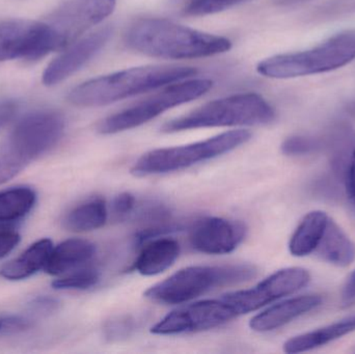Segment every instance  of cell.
Listing matches in <instances>:
<instances>
[{"label": "cell", "instance_id": "1", "mask_svg": "<svg viewBox=\"0 0 355 354\" xmlns=\"http://www.w3.org/2000/svg\"><path fill=\"white\" fill-rule=\"evenodd\" d=\"M126 43L141 53L172 60L207 57L232 48L227 37L202 33L164 19L137 21L127 31Z\"/></svg>", "mask_w": 355, "mask_h": 354}, {"label": "cell", "instance_id": "9", "mask_svg": "<svg viewBox=\"0 0 355 354\" xmlns=\"http://www.w3.org/2000/svg\"><path fill=\"white\" fill-rule=\"evenodd\" d=\"M60 49V39L47 22L28 19L0 21V62L37 60Z\"/></svg>", "mask_w": 355, "mask_h": 354}, {"label": "cell", "instance_id": "29", "mask_svg": "<svg viewBox=\"0 0 355 354\" xmlns=\"http://www.w3.org/2000/svg\"><path fill=\"white\" fill-rule=\"evenodd\" d=\"M17 112V105L12 101L0 102V129L3 128Z\"/></svg>", "mask_w": 355, "mask_h": 354}, {"label": "cell", "instance_id": "32", "mask_svg": "<svg viewBox=\"0 0 355 354\" xmlns=\"http://www.w3.org/2000/svg\"><path fill=\"white\" fill-rule=\"evenodd\" d=\"M275 1L277 2V3L288 6V4L298 3V2L306 1V0H275Z\"/></svg>", "mask_w": 355, "mask_h": 354}, {"label": "cell", "instance_id": "20", "mask_svg": "<svg viewBox=\"0 0 355 354\" xmlns=\"http://www.w3.org/2000/svg\"><path fill=\"white\" fill-rule=\"evenodd\" d=\"M329 220V215L319 210L306 214L290 239V253L295 257L314 254L324 234Z\"/></svg>", "mask_w": 355, "mask_h": 354}, {"label": "cell", "instance_id": "15", "mask_svg": "<svg viewBox=\"0 0 355 354\" xmlns=\"http://www.w3.org/2000/svg\"><path fill=\"white\" fill-rule=\"evenodd\" d=\"M96 254V247L85 239H68L52 249L44 270L50 276H62L83 267Z\"/></svg>", "mask_w": 355, "mask_h": 354}, {"label": "cell", "instance_id": "10", "mask_svg": "<svg viewBox=\"0 0 355 354\" xmlns=\"http://www.w3.org/2000/svg\"><path fill=\"white\" fill-rule=\"evenodd\" d=\"M116 4V0H68L53 12L47 23L55 31L62 49L107 18Z\"/></svg>", "mask_w": 355, "mask_h": 354}, {"label": "cell", "instance_id": "11", "mask_svg": "<svg viewBox=\"0 0 355 354\" xmlns=\"http://www.w3.org/2000/svg\"><path fill=\"white\" fill-rule=\"evenodd\" d=\"M110 27H102L69 46L66 51L54 58L43 73V83L48 87L58 85L80 70L112 37Z\"/></svg>", "mask_w": 355, "mask_h": 354}, {"label": "cell", "instance_id": "7", "mask_svg": "<svg viewBox=\"0 0 355 354\" xmlns=\"http://www.w3.org/2000/svg\"><path fill=\"white\" fill-rule=\"evenodd\" d=\"M212 85V81L209 79H191L173 83L159 93L154 94L131 107L104 118L98 124V132L114 134L137 128L171 108L202 97Z\"/></svg>", "mask_w": 355, "mask_h": 354}, {"label": "cell", "instance_id": "4", "mask_svg": "<svg viewBox=\"0 0 355 354\" xmlns=\"http://www.w3.org/2000/svg\"><path fill=\"white\" fill-rule=\"evenodd\" d=\"M256 268L246 264L190 266L146 291L150 301L164 305H181L206 294L213 289L250 281Z\"/></svg>", "mask_w": 355, "mask_h": 354}, {"label": "cell", "instance_id": "24", "mask_svg": "<svg viewBox=\"0 0 355 354\" xmlns=\"http://www.w3.org/2000/svg\"><path fill=\"white\" fill-rule=\"evenodd\" d=\"M248 1L250 0H189L184 8V12L187 16H207Z\"/></svg>", "mask_w": 355, "mask_h": 354}, {"label": "cell", "instance_id": "31", "mask_svg": "<svg viewBox=\"0 0 355 354\" xmlns=\"http://www.w3.org/2000/svg\"><path fill=\"white\" fill-rule=\"evenodd\" d=\"M343 299L346 301H354L355 299V270L354 274L348 278L347 283L343 289Z\"/></svg>", "mask_w": 355, "mask_h": 354}, {"label": "cell", "instance_id": "8", "mask_svg": "<svg viewBox=\"0 0 355 354\" xmlns=\"http://www.w3.org/2000/svg\"><path fill=\"white\" fill-rule=\"evenodd\" d=\"M55 145L49 125L35 114L23 116L0 141V185L20 174Z\"/></svg>", "mask_w": 355, "mask_h": 354}, {"label": "cell", "instance_id": "33", "mask_svg": "<svg viewBox=\"0 0 355 354\" xmlns=\"http://www.w3.org/2000/svg\"><path fill=\"white\" fill-rule=\"evenodd\" d=\"M4 321H6V316H0V336L3 334Z\"/></svg>", "mask_w": 355, "mask_h": 354}, {"label": "cell", "instance_id": "19", "mask_svg": "<svg viewBox=\"0 0 355 354\" xmlns=\"http://www.w3.org/2000/svg\"><path fill=\"white\" fill-rule=\"evenodd\" d=\"M355 332V315L329 324L319 330H312L289 339L284 344L287 353H302L324 346L346 335Z\"/></svg>", "mask_w": 355, "mask_h": 354}, {"label": "cell", "instance_id": "27", "mask_svg": "<svg viewBox=\"0 0 355 354\" xmlns=\"http://www.w3.org/2000/svg\"><path fill=\"white\" fill-rule=\"evenodd\" d=\"M135 203H137V200L131 193H121L112 202V212L116 218H126L129 214L132 213Z\"/></svg>", "mask_w": 355, "mask_h": 354}, {"label": "cell", "instance_id": "22", "mask_svg": "<svg viewBox=\"0 0 355 354\" xmlns=\"http://www.w3.org/2000/svg\"><path fill=\"white\" fill-rule=\"evenodd\" d=\"M37 195L26 186L14 187L0 191V222L20 220L31 212Z\"/></svg>", "mask_w": 355, "mask_h": 354}, {"label": "cell", "instance_id": "16", "mask_svg": "<svg viewBox=\"0 0 355 354\" xmlns=\"http://www.w3.org/2000/svg\"><path fill=\"white\" fill-rule=\"evenodd\" d=\"M180 245L172 238H157L144 247L135 263V268L143 276H151L162 274L176 262Z\"/></svg>", "mask_w": 355, "mask_h": 354}, {"label": "cell", "instance_id": "3", "mask_svg": "<svg viewBox=\"0 0 355 354\" xmlns=\"http://www.w3.org/2000/svg\"><path fill=\"white\" fill-rule=\"evenodd\" d=\"M275 118V110L260 95L238 94L214 100L170 121L162 126V131L174 133L212 127L254 126L270 124Z\"/></svg>", "mask_w": 355, "mask_h": 354}, {"label": "cell", "instance_id": "17", "mask_svg": "<svg viewBox=\"0 0 355 354\" xmlns=\"http://www.w3.org/2000/svg\"><path fill=\"white\" fill-rule=\"evenodd\" d=\"M314 254L327 263L347 267L355 260V245L337 222L329 218Z\"/></svg>", "mask_w": 355, "mask_h": 354}, {"label": "cell", "instance_id": "18", "mask_svg": "<svg viewBox=\"0 0 355 354\" xmlns=\"http://www.w3.org/2000/svg\"><path fill=\"white\" fill-rule=\"evenodd\" d=\"M53 249L50 239H41L31 245L22 255L6 263L0 269V276L8 281H22L44 269Z\"/></svg>", "mask_w": 355, "mask_h": 354}, {"label": "cell", "instance_id": "25", "mask_svg": "<svg viewBox=\"0 0 355 354\" xmlns=\"http://www.w3.org/2000/svg\"><path fill=\"white\" fill-rule=\"evenodd\" d=\"M322 148V141L306 135H293L285 139L282 152L287 156H306L316 153Z\"/></svg>", "mask_w": 355, "mask_h": 354}, {"label": "cell", "instance_id": "5", "mask_svg": "<svg viewBox=\"0 0 355 354\" xmlns=\"http://www.w3.org/2000/svg\"><path fill=\"white\" fill-rule=\"evenodd\" d=\"M354 58L355 29H352L331 37L313 49L266 58L257 69L269 78H294L329 72L346 66Z\"/></svg>", "mask_w": 355, "mask_h": 354}, {"label": "cell", "instance_id": "30", "mask_svg": "<svg viewBox=\"0 0 355 354\" xmlns=\"http://www.w3.org/2000/svg\"><path fill=\"white\" fill-rule=\"evenodd\" d=\"M131 330H132V326H131L130 320L121 319L116 320L107 330L110 333V337L119 338V337H123L124 335H129Z\"/></svg>", "mask_w": 355, "mask_h": 354}, {"label": "cell", "instance_id": "14", "mask_svg": "<svg viewBox=\"0 0 355 354\" xmlns=\"http://www.w3.org/2000/svg\"><path fill=\"white\" fill-rule=\"evenodd\" d=\"M329 148L334 172L343 181L346 195L355 211V130L347 125L335 129Z\"/></svg>", "mask_w": 355, "mask_h": 354}, {"label": "cell", "instance_id": "13", "mask_svg": "<svg viewBox=\"0 0 355 354\" xmlns=\"http://www.w3.org/2000/svg\"><path fill=\"white\" fill-rule=\"evenodd\" d=\"M322 303L320 295L310 294L293 297L271 306L262 313L254 316L250 322L254 332H271L293 321L296 318L313 311Z\"/></svg>", "mask_w": 355, "mask_h": 354}, {"label": "cell", "instance_id": "12", "mask_svg": "<svg viewBox=\"0 0 355 354\" xmlns=\"http://www.w3.org/2000/svg\"><path fill=\"white\" fill-rule=\"evenodd\" d=\"M245 233L241 222L221 218H202L190 231V245L200 253L225 255L239 247Z\"/></svg>", "mask_w": 355, "mask_h": 354}, {"label": "cell", "instance_id": "26", "mask_svg": "<svg viewBox=\"0 0 355 354\" xmlns=\"http://www.w3.org/2000/svg\"><path fill=\"white\" fill-rule=\"evenodd\" d=\"M20 240V234L15 227L0 222V260L12 253Z\"/></svg>", "mask_w": 355, "mask_h": 354}, {"label": "cell", "instance_id": "28", "mask_svg": "<svg viewBox=\"0 0 355 354\" xmlns=\"http://www.w3.org/2000/svg\"><path fill=\"white\" fill-rule=\"evenodd\" d=\"M60 303L58 299L49 297H37L29 303V308L37 315L49 316L58 311Z\"/></svg>", "mask_w": 355, "mask_h": 354}, {"label": "cell", "instance_id": "2", "mask_svg": "<svg viewBox=\"0 0 355 354\" xmlns=\"http://www.w3.org/2000/svg\"><path fill=\"white\" fill-rule=\"evenodd\" d=\"M198 71L190 67L146 66L119 71L77 85L68 100L80 107H98L190 78Z\"/></svg>", "mask_w": 355, "mask_h": 354}, {"label": "cell", "instance_id": "21", "mask_svg": "<svg viewBox=\"0 0 355 354\" xmlns=\"http://www.w3.org/2000/svg\"><path fill=\"white\" fill-rule=\"evenodd\" d=\"M107 218L105 201L102 197H95L73 208L67 214L64 224L73 232H89L102 228Z\"/></svg>", "mask_w": 355, "mask_h": 354}, {"label": "cell", "instance_id": "23", "mask_svg": "<svg viewBox=\"0 0 355 354\" xmlns=\"http://www.w3.org/2000/svg\"><path fill=\"white\" fill-rule=\"evenodd\" d=\"M100 274L93 267H80L52 283L56 290H87L99 283Z\"/></svg>", "mask_w": 355, "mask_h": 354}, {"label": "cell", "instance_id": "6", "mask_svg": "<svg viewBox=\"0 0 355 354\" xmlns=\"http://www.w3.org/2000/svg\"><path fill=\"white\" fill-rule=\"evenodd\" d=\"M250 131L239 129L189 145L153 150L135 162L131 172L135 176L145 177L184 170L229 153L250 141Z\"/></svg>", "mask_w": 355, "mask_h": 354}]
</instances>
